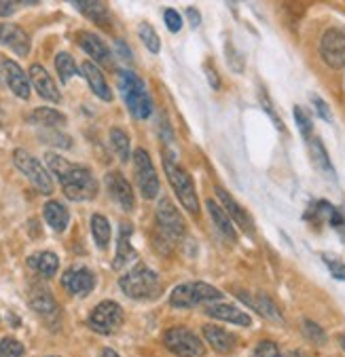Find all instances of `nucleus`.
<instances>
[{
    "label": "nucleus",
    "mask_w": 345,
    "mask_h": 357,
    "mask_svg": "<svg viewBox=\"0 0 345 357\" xmlns=\"http://www.w3.org/2000/svg\"><path fill=\"white\" fill-rule=\"evenodd\" d=\"M0 73H3V79L7 81L9 89L17 98H22V100H28L30 98V89H32L30 77L17 66V61L3 57V59H0Z\"/></svg>",
    "instance_id": "ddd939ff"
},
{
    "label": "nucleus",
    "mask_w": 345,
    "mask_h": 357,
    "mask_svg": "<svg viewBox=\"0 0 345 357\" xmlns=\"http://www.w3.org/2000/svg\"><path fill=\"white\" fill-rule=\"evenodd\" d=\"M13 163H15V167L30 180V184H32L38 192H43V195H51V192H53V180H51L49 172H47L45 165H43L36 157H32L28 151L17 149V151L13 153Z\"/></svg>",
    "instance_id": "423d86ee"
},
{
    "label": "nucleus",
    "mask_w": 345,
    "mask_h": 357,
    "mask_svg": "<svg viewBox=\"0 0 345 357\" xmlns=\"http://www.w3.org/2000/svg\"><path fill=\"white\" fill-rule=\"evenodd\" d=\"M205 75H208V81H210V87H212V89H219V87H221V81H219L216 70L212 73V68H210V66H205Z\"/></svg>",
    "instance_id": "37998d69"
},
{
    "label": "nucleus",
    "mask_w": 345,
    "mask_h": 357,
    "mask_svg": "<svg viewBox=\"0 0 345 357\" xmlns=\"http://www.w3.org/2000/svg\"><path fill=\"white\" fill-rule=\"evenodd\" d=\"M55 70H57L59 81L61 83H68V81H71L79 73V66H77V61H75V57L71 53L61 51V53L55 55Z\"/></svg>",
    "instance_id": "7c9ffc66"
},
{
    "label": "nucleus",
    "mask_w": 345,
    "mask_h": 357,
    "mask_svg": "<svg viewBox=\"0 0 345 357\" xmlns=\"http://www.w3.org/2000/svg\"><path fill=\"white\" fill-rule=\"evenodd\" d=\"M91 235L96 239V245L100 250H106L110 243V225L108 220L102 216V213H94L91 216Z\"/></svg>",
    "instance_id": "2f4dec72"
},
{
    "label": "nucleus",
    "mask_w": 345,
    "mask_h": 357,
    "mask_svg": "<svg viewBox=\"0 0 345 357\" xmlns=\"http://www.w3.org/2000/svg\"><path fill=\"white\" fill-rule=\"evenodd\" d=\"M201 332H203L205 342H208V344H210L216 353H221V355L233 353L235 347H237V338H235L231 332H227V330H223V328H219V326H214V324H205V326L201 328Z\"/></svg>",
    "instance_id": "412c9836"
},
{
    "label": "nucleus",
    "mask_w": 345,
    "mask_h": 357,
    "mask_svg": "<svg viewBox=\"0 0 345 357\" xmlns=\"http://www.w3.org/2000/svg\"><path fill=\"white\" fill-rule=\"evenodd\" d=\"M61 285L68 294L83 298L96 288V275L87 266H73L61 275Z\"/></svg>",
    "instance_id": "f8f14e48"
},
{
    "label": "nucleus",
    "mask_w": 345,
    "mask_h": 357,
    "mask_svg": "<svg viewBox=\"0 0 345 357\" xmlns=\"http://www.w3.org/2000/svg\"><path fill=\"white\" fill-rule=\"evenodd\" d=\"M205 315H210V317H214L219 321L244 326V328H248L252 324L248 313H244L242 309H237L233 305H227V303H210L208 307H205Z\"/></svg>",
    "instance_id": "4be33fe9"
},
{
    "label": "nucleus",
    "mask_w": 345,
    "mask_h": 357,
    "mask_svg": "<svg viewBox=\"0 0 345 357\" xmlns=\"http://www.w3.org/2000/svg\"><path fill=\"white\" fill-rule=\"evenodd\" d=\"M81 73H83L87 85L91 87V91L100 100H104V102H110L112 100V91H110V87H108V83H106V79L102 75V70H100V66L96 61H83Z\"/></svg>",
    "instance_id": "b1692460"
},
{
    "label": "nucleus",
    "mask_w": 345,
    "mask_h": 357,
    "mask_svg": "<svg viewBox=\"0 0 345 357\" xmlns=\"http://www.w3.org/2000/svg\"><path fill=\"white\" fill-rule=\"evenodd\" d=\"M186 15H189V22H191L193 28H197V26L201 24V15H199V11H197L195 7H189V9H186Z\"/></svg>",
    "instance_id": "c03bdc74"
},
{
    "label": "nucleus",
    "mask_w": 345,
    "mask_h": 357,
    "mask_svg": "<svg viewBox=\"0 0 345 357\" xmlns=\"http://www.w3.org/2000/svg\"><path fill=\"white\" fill-rule=\"evenodd\" d=\"M223 298V292L216 290L214 285L205 281H186L178 288H174L170 296V305L174 309H191L203 303H216Z\"/></svg>",
    "instance_id": "39448f33"
},
{
    "label": "nucleus",
    "mask_w": 345,
    "mask_h": 357,
    "mask_svg": "<svg viewBox=\"0 0 345 357\" xmlns=\"http://www.w3.org/2000/svg\"><path fill=\"white\" fill-rule=\"evenodd\" d=\"M163 22H166V26H168V30L172 34L182 30V17H180V13L176 9H170V7L163 9Z\"/></svg>",
    "instance_id": "4c0bfd02"
},
{
    "label": "nucleus",
    "mask_w": 345,
    "mask_h": 357,
    "mask_svg": "<svg viewBox=\"0 0 345 357\" xmlns=\"http://www.w3.org/2000/svg\"><path fill=\"white\" fill-rule=\"evenodd\" d=\"M305 142H307V149H309V155H311V161L316 163V167L322 174H326V176H330L335 180V169H332V163L328 159V153H326V149L322 144V139L318 135H311Z\"/></svg>",
    "instance_id": "c85d7f7f"
},
{
    "label": "nucleus",
    "mask_w": 345,
    "mask_h": 357,
    "mask_svg": "<svg viewBox=\"0 0 345 357\" xmlns=\"http://www.w3.org/2000/svg\"><path fill=\"white\" fill-rule=\"evenodd\" d=\"M284 357H311V355H307V353H303V351H288Z\"/></svg>",
    "instance_id": "49530a36"
},
{
    "label": "nucleus",
    "mask_w": 345,
    "mask_h": 357,
    "mask_svg": "<svg viewBox=\"0 0 345 357\" xmlns=\"http://www.w3.org/2000/svg\"><path fill=\"white\" fill-rule=\"evenodd\" d=\"M260 104H263V108L267 110V114H269V116L273 119V123L278 125V129H280V131H284V123L280 121V116H278V114H275V108H273V106L269 104V100H267V96H265V93L260 96Z\"/></svg>",
    "instance_id": "a19ab883"
},
{
    "label": "nucleus",
    "mask_w": 345,
    "mask_h": 357,
    "mask_svg": "<svg viewBox=\"0 0 345 357\" xmlns=\"http://www.w3.org/2000/svg\"><path fill=\"white\" fill-rule=\"evenodd\" d=\"M30 123L38 125V127H47V129L49 127H61V125H66V116L53 108H36L30 114Z\"/></svg>",
    "instance_id": "c756f323"
},
{
    "label": "nucleus",
    "mask_w": 345,
    "mask_h": 357,
    "mask_svg": "<svg viewBox=\"0 0 345 357\" xmlns=\"http://www.w3.org/2000/svg\"><path fill=\"white\" fill-rule=\"evenodd\" d=\"M157 231L163 233L166 237H170L174 243L180 241L186 233V225H184L182 216L174 207V203L166 197L157 205Z\"/></svg>",
    "instance_id": "9b49d317"
},
{
    "label": "nucleus",
    "mask_w": 345,
    "mask_h": 357,
    "mask_svg": "<svg viewBox=\"0 0 345 357\" xmlns=\"http://www.w3.org/2000/svg\"><path fill=\"white\" fill-rule=\"evenodd\" d=\"M322 258H324V262H326V266H328L330 275H332L335 279H339V281H345V264H343L339 258L328 256V254H324Z\"/></svg>",
    "instance_id": "58836bf2"
},
{
    "label": "nucleus",
    "mask_w": 345,
    "mask_h": 357,
    "mask_svg": "<svg viewBox=\"0 0 345 357\" xmlns=\"http://www.w3.org/2000/svg\"><path fill=\"white\" fill-rule=\"evenodd\" d=\"M138 36H140L142 45H147V49L151 53H159L161 51V40H159V36H157V32H155V28L151 24L142 22L140 26H138Z\"/></svg>",
    "instance_id": "72a5a7b5"
},
{
    "label": "nucleus",
    "mask_w": 345,
    "mask_h": 357,
    "mask_svg": "<svg viewBox=\"0 0 345 357\" xmlns=\"http://www.w3.org/2000/svg\"><path fill=\"white\" fill-rule=\"evenodd\" d=\"M131 225L129 222H121L119 227V239H117V254H115V268H123L125 264H129L131 260H135V250L131 245Z\"/></svg>",
    "instance_id": "393cba45"
},
{
    "label": "nucleus",
    "mask_w": 345,
    "mask_h": 357,
    "mask_svg": "<svg viewBox=\"0 0 345 357\" xmlns=\"http://www.w3.org/2000/svg\"><path fill=\"white\" fill-rule=\"evenodd\" d=\"M216 190V197H219V201H221V205H223V209L229 213V218L242 229V231H246V233H254V222H252V218L246 213V209L223 188V186H216L214 188Z\"/></svg>",
    "instance_id": "aec40b11"
},
{
    "label": "nucleus",
    "mask_w": 345,
    "mask_h": 357,
    "mask_svg": "<svg viewBox=\"0 0 345 357\" xmlns=\"http://www.w3.org/2000/svg\"><path fill=\"white\" fill-rule=\"evenodd\" d=\"M24 3H28V5H34V3H38V0H24Z\"/></svg>",
    "instance_id": "8fccbe9b"
},
{
    "label": "nucleus",
    "mask_w": 345,
    "mask_h": 357,
    "mask_svg": "<svg viewBox=\"0 0 345 357\" xmlns=\"http://www.w3.org/2000/svg\"><path fill=\"white\" fill-rule=\"evenodd\" d=\"M28 77H30L32 87L36 89V93H38L43 100L53 102V104L61 102V96H59V89H57L55 81L49 77V73H47V70H45L41 63H32V66H30Z\"/></svg>",
    "instance_id": "dca6fc26"
},
{
    "label": "nucleus",
    "mask_w": 345,
    "mask_h": 357,
    "mask_svg": "<svg viewBox=\"0 0 345 357\" xmlns=\"http://www.w3.org/2000/svg\"><path fill=\"white\" fill-rule=\"evenodd\" d=\"M133 176H135V184L140 188L145 199L153 201L159 195V178H157L155 165H153L149 153L142 149H138L133 153Z\"/></svg>",
    "instance_id": "6e6552de"
},
{
    "label": "nucleus",
    "mask_w": 345,
    "mask_h": 357,
    "mask_svg": "<svg viewBox=\"0 0 345 357\" xmlns=\"http://www.w3.org/2000/svg\"><path fill=\"white\" fill-rule=\"evenodd\" d=\"M28 266L38 273L41 277L45 279H51L55 273H57V266H59V260L53 252H36L28 258Z\"/></svg>",
    "instance_id": "cd10ccee"
},
{
    "label": "nucleus",
    "mask_w": 345,
    "mask_h": 357,
    "mask_svg": "<svg viewBox=\"0 0 345 357\" xmlns=\"http://www.w3.org/2000/svg\"><path fill=\"white\" fill-rule=\"evenodd\" d=\"M119 288L125 296L133 301H153L161 294L159 275L145 264H138L129 273H125L119 279Z\"/></svg>",
    "instance_id": "20e7f679"
},
{
    "label": "nucleus",
    "mask_w": 345,
    "mask_h": 357,
    "mask_svg": "<svg viewBox=\"0 0 345 357\" xmlns=\"http://www.w3.org/2000/svg\"><path fill=\"white\" fill-rule=\"evenodd\" d=\"M87 324L98 334H104V336L115 334L123 326V309L112 301H104L91 311Z\"/></svg>",
    "instance_id": "1a4fd4ad"
},
{
    "label": "nucleus",
    "mask_w": 345,
    "mask_h": 357,
    "mask_svg": "<svg viewBox=\"0 0 345 357\" xmlns=\"http://www.w3.org/2000/svg\"><path fill=\"white\" fill-rule=\"evenodd\" d=\"M28 303H30L32 311H36L43 319H47V321L59 319V307H57L53 294L45 288V285H34L30 290Z\"/></svg>",
    "instance_id": "4468645a"
},
{
    "label": "nucleus",
    "mask_w": 345,
    "mask_h": 357,
    "mask_svg": "<svg viewBox=\"0 0 345 357\" xmlns=\"http://www.w3.org/2000/svg\"><path fill=\"white\" fill-rule=\"evenodd\" d=\"M205 207H208V213H210V218H212L216 231H219L225 239L235 241V239H237V233H235V227H233V220L229 218V213H227L214 199H210L208 203H205Z\"/></svg>",
    "instance_id": "a878e982"
},
{
    "label": "nucleus",
    "mask_w": 345,
    "mask_h": 357,
    "mask_svg": "<svg viewBox=\"0 0 345 357\" xmlns=\"http://www.w3.org/2000/svg\"><path fill=\"white\" fill-rule=\"evenodd\" d=\"M161 157H163V167H166V176L170 180L172 190L176 192L182 207L189 213H193V216H197L199 213V197H197L191 174L176 161V155L172 151H163Z\"/></svg>",
    "instance_id": "7ed1b4c3"
},
{
    "label": "nucleus",
    "mask_w": 345,
    "mask_h": 357,
    "mask_svg": "<svg viewBox=\"0 0 345 357\" xmlns=\"http://www.w3.org/2000/svg\"><path fill=\"white\" fill-rule=\"evenodd\" d=\"M43 216L55 233L66 231L68 222H71V213H68V209L59 201H47L43 207Z\"/></svg>",
    "instance_id": "bb28decb"
},
{
    "label": "nucleus",
    "mask_w": 345,
    "mask_h": 357,
    "mask_svg": "<svg viewBox=\"0 0 345 357\" xmlns=\"http://www.w3.org/2000/svg\"><path fill=\"white\" fill-rule=\"evenodd\" d=\"M320 57L332 70L345 68V30L343 28H328L322 34Z\"/></svg>",
    "instance_id": "9d476101"
},
{
    "label": "nucleus",
    "mask_w": 345,
    "mask_h": 357,
    "mask_svg": "<svg viewBox=\"0 0 345 357\" xmlns=\"http://www.w3.org/2000/svg\"><path fill=\"white\" fill-rule=\"evenodd\" d=\"M235 294L240 296L242 303L250 305L260 317L269 319V321H275V324H282L284 317H282V311L275 307V303L265 296V294H252V292H244V290H235Z\"/></svg>",
    "instance_id": "6ab92c4d"
},
{
    "label": "nucleus",
    "mask_w": 345,
    "mask_h": 357,
    "mask_svg": "<svg viewBox=\"0 0 345 357\" xmlns=\"http://www.w3.org/2000/svg\"><path fill=\"white\" fill-rule=\"evenodd\" d=\"M77 43L81 45V49L100 66H106V68H112V53L108 49V45L94 32H79L77 36Z\"/></svg>",
    "instance_id": "2eb2a0df"
},
{
    "label": "nucleus",
    "mask_w": 345,
    "mask_h": 357,
    "mask_svg": "<svg viewBox=\"0 0 345 357\" xmlns=\"http://www.w3.org/2000/svg\"><path fill=\"white\" fill-rule=\"evenodd\" d=\"M117 47H119V51H121V55H123V57L131 59V51L125 47V43H123V40H117Z\"/></svg>",
    "instance_id": "a18cd8bd"
},
{
    "label": "nucleus",
    "mask_w": 345,
    "mask_h": 357,
    "mask_svg": "<svg viewBox=\"0 0 345 357\" xmlns=\"http://www.w3.org/2000/svg\"><path fill=\"white\" fill-rule=\"evenodd\" d=\"M104 182H106V190H108V195H110L119 205H121V209L131 211V209H133V205H135L131 184H129V182H127L119 172H108V174H106V178H104Z\"/></svg>",
    "instance_id": "a211bd4d"
},
{
    "label": "nucleus",
    "mask_w": 345,
    "mask_h": 357,
    "mask_svg": "<svg viewBox=\"0 0 345 357\" xmlns=\"http://www.w3.org/2000/svg\"><path fill=\"white\" fill-rule=\"evenodd\" d=\"M163 344L180 357H201L205 355V344L203 340L189 328H170L163 334Z\"/></svg>",
    "instance_id": "0eeeda50"
},
{
    "label": "nucleus",
    "mask_w": 345,
    "mask_h": 357,
    "mask_svg": "<svg viewBox=\"0 0 345 357\" xmlns=\"http://www.w3.org/2000/svg\"><path fill=\"white\" fill-rule=\"evenodd\" d=\"M100 357H121V355H119L117 351H112V349H104Z\"/></svg>",
    "instance_id": "de8ad7c7"
},
{
    "label": "nucleus",
    "mask_w": 345,
    "mask_h": 357,
    "mask_svg": "<svg viewBox=\"0 0 345 357\" xmlns=\"http://www.w3.org/2000/svg\"><path fill=\"white\" fill-rule=\"evenodd\" d=\"M295 121L301 129V135L307 139L314 135V123H311V116L307 114V110H303L301 106H295Z\"/></svg>",
    "instance_id": "e433bc0d"
},
{
    "label": "nucleus",
    "mask_w": 345,
    "mask_h": 357,
    "mask_svg": "<svg viewBox=\"0 0 345 357\" xmlns=\"http://www.w3.org/2000/svg\"><path fill=\"white\" fill-rule=\"evenodd\" d=\"M303 336H305L309 342H314V344H324V342H326L324 330H322L316 321H311V319H305V321H303Z\"/></svg>",
    "instance_id": "c9c22d12"
},
{
    "label": "nucleus",
    "mask_w": 345,
    "mask_h": 357,
    "mask_svg": "<svg viewBox=\"0 0 345 357\" xmlns=\"http://www.w3.org/2000/svg\"><path fill=\"white\" fill-rule=\"evenodd\" d=\"M0 45H5L20 57H26L32 49L30 36L15 24H0Z\"/></svg>",
    "instance_id": "f3484780"
},
{
    "label": "nucleus",
    "mask_w": 345,
    "mask_h": 357,
    "mask_svg": "<svg viewBox=\"0 0 345 357\" xmlns=\"http://www.w3.org/2000/svg\"><path fill=\"white\" fill-rule=\"evenodd\" d=\"M17 11V0H0V17H9Z\"/></svg>",
    "instance_id": "79ce46f5"
},
{
    "label": "nucleus",
    "mask_w": 345,
    "mask_h": 357,
    "mask_svg": "<svg viewBox=\"0 0 345 357\" xmlns=\"http://www.w3.org/2000/svg\"><path fill=\"white\" fill-rule=\"evenodd\" d=\"M24 355H26V349L17 338L7 336L0 340V357H24Z\"/></svg>",
    "instance_id": "f704fd0d"
},
{
    "label": "nucleus",
    "mask_w": 345,
    "mask_h": 357,
    "mask_svg": "<svg viewBox=\"0 0 345 357\" xmlns=\"http://www.w3.org/2000/svg\"><path fill=\"white\" fill-rule=\"evenodd\" d=\"M68 3H71L89 22H94L102 28L110 26V13H108V9L102 0H68Z\"/></svg>",
    "instance_id": "5701e85b"
},
{
    "label": "nucleus",
    "mask_w": 345,
    "mask_h": 357,
    "mask_svg": "<svg viewBox=\"0 0 345 357\" xmlns=\"http://www.w3.org/2000/svg\"><path fill=\"white\" fill-rule=\"evenodd\" d=\"M339 344H341V349L345 351V334H341V336H339Z\"/></svg>",
    "instance_id": "09e8293b"
},
{
    "label": "nucleus",
    "mask_w": 345,
    "mask_h": 357,
    "mask_svg": "<svg viewBox=\"0 0 345 357\" xmlns=\"http://www.w3.org/2000/svg\"><path fill=\"white\" fill-rule=\"evenodd\" d=\"M0 79H3V73H0Z\"/></svg>",
    "instance_id": "3c124183"
},
{
    "label": "nucleus",
    "mask_w": 345,
    "mask_h": 357,
    "mask_svg": "<svg viewBox=\"0 0 345 357\" xmlns=\"http://www.w3.org/2000/svg\"><path fill=\"white\" fill-rule=\"evenodd\" d=\"M110 146H112L115 155H117L123 163L129 161V151H131L129 135H127L121 127H112V129H110Z\"/></svg>",
    "instance_id": "473e14b6"
},
{
    "label": "nucleus",
    "mask_w": 345,
    "mask_h": 357,
    "mask_svg": "<svg viewBox=\"0 0 345 357\" xmlns=\"http://www.w3.org/2000/svg\"><path fill=\"white\" fill-rule=\"evenodd\" d=\"M45 163L59 180L64 195L71 201H89L98 197V180L91 174V169L83 165H75L55 153H47Z\"/></svg>",
    "instance_id": "f257e3e1"
},
{
    "label": "nucleus",
    "mask_w": 345,
    "mask_h": 357,
    "mask_svg": "<svg viewBox=\"0 0 345 357\" xmlns=\"http://www.w3.org/2000/svg\"><path fill=\"white\" fill-rule=\"evenodd\" d=\"M117 81H119V89L123 96L125 106L129 108L131 116L135 119H149L153 114V100L147 91L145 81L138 77L131 70L123 68L117 73Z\"/></svg>",
    "instance_id": "f03ea898"
},
{
    "label": "nucleus",
    "mask_w": 345,
    "mask_h": 357,
    "mask_svg": "<svg viewBox=\"0 0 345 357\" xmlns=\"http://www.w3.org/2000/svg\"><path fill=\"white\" fill-rule=\"evenodd\" d=\"M311 102H314V106H316V110H318V116L324 119L326 123H330V121H332V114H330L328 104H326L324 100H320V98H311Z\"/></svg>",
    "instance_id": "ea45409f"
},
{
    "label": "nucleus",
    "mask_w": 345,
    "mask_h": 357,
    "mask_svg": "<svg viewBox=\"0 0 345 357\" xmlns=\"http://www.w3.org/2000/svg\"><path fill=\"white\" fill-rule=\"evenodd\" d=\"M51 357H55V355H51Z\"/></svg>",
    "instance_id": "603ef678"
}]
</instances>
